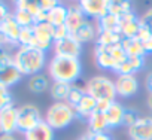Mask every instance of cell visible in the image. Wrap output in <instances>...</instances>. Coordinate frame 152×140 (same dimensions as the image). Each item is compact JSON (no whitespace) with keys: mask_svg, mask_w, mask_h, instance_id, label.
Masks as SVG:
<instances>
[{"mask_svg":"<svg viewBox=\"0 0 152 140\" xmlns=\"http://www.w3.org/2000/svg\"><path fill=\"white\" fill-rule=\"evenodd\" d=\"M48 75L52 82H64L73 85L82 75V63L79 58L54 55L48 63Z\"/></svg>","mask_w":152,"mask_h":140,"instance_id":"1","label":"cell"},{"mask_svg":"<svg viewBox=\"0 0 152 140\" xmlns=\"http://www.w3.org/2000/svg\"><path fill=\"white\" fill-rule=\"evenodd\" d=\"M14 61L23 76L40 75L46 66V52H42L36 48H17L14 51Z\"/></svg>","mask_w":152,"mask_h":140,"instance_id":"2","label":"cell"},{"mask_svg":"<svg viewBox=\"0 0 152 140\" xmlns=\"http://www.w3.org/2000/svg\"><path fill=\"white\" fill-rule=\"evenodd\" d=\"M75 119H76L75 109L67 101H54L48 107L43 116V121L55 131L67 128Z\"/></svg>","mask_w":152,"mask_h":140,"instance_id":"3","label":"cell"},{"mask_svg":"<svg viewBox=\"0 0 152 140\" xmlns=\"http://www.w3.org/2000/svg\"><path fill=\"white\" fill-rule=\"evenodd\" d=\"M87 94L94 97L97 101H116V88H115V81L104 75H99L91 78L87 85H85Z\"/></svg>","mask_w":152,"mask_h":140,"instance_id":"4","label":"cell"},{"mask_svg":"<svg viewBox=\"0 0 152 140\" xmlns=\"http://www.w3.org/2000/svg\"><path fill=\"white\" fill-rule=\"evenodd\" d=\"M40 122H43V116L36 104L26 103L18 107V133L26 134Z\"/></svg>","mask_w":152,"mask_h":140,"instance_id":"5","label":"cell"},{"mask_svg":"<svg viewBox=\"0 0 152 140\" xmlns=\"http://www.w3.org/2000/svg\"><path fill=\"white\" fill-rule=\"evenodd\" d=\"M54 46V36H52V26L49 23H39L34 24V40L33 46L42 52H48Z\"/></svg>","mask_w":152,"mask_h":140,"instance_id":"6","label":"cell"},{"mask_svg":"<svg viewBox=\"0 0 152 140\" xmlns=\"http://www.w3.org/2000/svg\"><path fill=\"white\" fill-rule=\"evenodd\" d=\"M21 79H23V75L14 61V55L0 63V85L11 88V87L20 84Z\"/></svg>","mask_w":152,"mask_h":140,"instance_id":"7","label":"cell"},{"mask_svg":"<svg viewBox=\"0 0 152 140\" xmlns=\"http://www.w3.org/2000/svg\"><path fill=\"white\" fill-rule=\"evenodd\" d=\"M54 55L58 57H70V58H79L82 52V45L76 40L72 34L66 36L64 39L55 40L52 46Z\"/></svg>","mask_w":152,"mask_h":140,"instance_id":"8","label":"cell"},{"mask_svg":"<svg viewBox=\"0 0 152 140\" xmlns=\"http://www.w3.org/2000/svg\"><path fill=\"white\" fill-rule=\"evenodd\" d=\"M18 131V107L15 104L0 110V134L14 136Z\"/></svg>","mask_w":152,"mask_h":140,"instance_id":"9","label":"cell"},{"mask_svg":"<svg viewBox=\"0 0 152 140\" xmlns=\"http://www.w3.org/2000/svg\"><path fill=\"white\" fill-rule=\"evenodd\" d=\"M109 2L110 0H81L79 6L87 18L99 21L109 14Z\"/></svg>","mask_w":152,"mask_h":140,"instance_id":"10","label":"cell"},{"mask_svg":"<svg viewBox=\"0 0 152 140\" xmlns=\"http://www.w3.org/2000/svg\"><path fill=\"white\" fill-rule=\"evenodd\" d=\"M127 133L130 140H152V116H140Z\"/></svg>","mask_w":152,"mask_h":140,"instance_id":"11","label":"cell"},{"mask_svg":"<svg viewBox=\"0 0 152 140\" xmlns=\"http://www.w3.org/2000/svg\"><path fill=\"white\" fill-rule=\"evenodd\" d=\"M116 94L121 98H130L139 91V79L136 75H121L115 79Z\"/></svg>","mask_w":152,"mask_h":140,"instance_id":"12","label":"cell"},{"mask_svg":"<svg viewBox=\"0 0 152 140\" xmlns=\"http://www.w3.org/2000/svg\"><path fill=\"white\" fill-rule=\"evenodd\" d=\"M140 26H142L140 17L136 15L134 11L119 17V31H121L124 39H134V37H137Z\"/></svg>","mask_w":152,"mask_h":140,"instance_id":"13","label":"cell"},{"mask_svg":"<svg viewBox=\"0 0 152 140\" xmlns=\"http://www.w3.org/2000/svg\"><path fill=\"white\" fill-rule=\"evenodd\" d=\"M118 46V45H116ZM113 48L115 46H110V48H104V46H94V58H96V63L97 66L102 69V70H109V72H116L118 69V63L113 57Z\"/></svg>","mask_w":152,"mask_h":140,"instance_id":"14","label":"cell"},{"mask_svg":"<svg viewBox=\"0 0 152 140\" xmlns=\"http://www.w3.org/2000/svg\"><path fill=\"white\" fill-rule=\"evenodd\" d=\"M85 21H87V17H85V14L82 12L79 3H75V5H70V6H69L67 20H66V24H64V26H66V28L69 30L70 34H73Z\"/></svg>","mask_w":152,"mask_h":140,"instance_id":"15","label":"cell"},{"mask_svg":"<svg viewBox=\"0 0 152 140\" xmlns=\"http://www.w3.org/2000/svg\"><path fill=\"white\" fill-rule=\"evenodd\" d=\"M0 31H2L8 39L9 42L12 43V46L17 49L18 48V39H20V33H21V27L20 24L15 21L14 15L11 14L2 24H0Z\"/></svg>","mask_w":152,"mask_h":140,"instance_id":"16","label":"cell"},{"mask_svg":"<svg viewBox=\"0 0 152 140\" xmlns=\"http://www.w3.org/2000/svg\"><path fill=\"white\" fill-rule=\"evenodd\" d=\"M75 113H76V119H84L88 121V118L94 113V110L97 109V100L94 97H91L90 94H85L82 97V100L76 104L75 107Z\"/></svg>","mask_w":152,"mask_h":140,"instance_id":"17","label":"cell"},{"mask_svg":"<svg viewBox=\"0 0 152 140\" xmlns=\"http://www.w3.org/2000/svg\"><path fill=\"white\" fill-rule=\"evenodd\" d=\"M124 112H125V107H124L118 100L113 101V103H110V106L104 110V116H106V122H107L109 130L122 125Z\"/></svg>","mask_w":152,"mask_h":140,"instance_id":"18","label":"cell"},{"mask_svg":"<svg viewBox=\"0 0 152 140\" xmlns=\"http://www.w3.org/2000/svg\"><path fill=\"white\" fill-rule=\"evenodd\" d=\"M97 34H99L97 26L93 24L90 20H87L72 36L82 45V43H88V42H91V40H96V39H97Z\"/></svg>","mask_w":152,"mask_h":140,"instance_id":"19","label":"cell"},{"mask_svg":"<svg viewBox=\"0 0 152 140\" xmlns=\"http://www.w3.org/2000/svg\"><path fill=\"white\" fill-rule=\"evenodd\" d=\"M24 140H55V130H52L45 121L24 134Z\"/></svg>","mask_w":152,"mask_h":140,"instance_id":"20","label":"cell"},{"mask_svg":"<svg viewBox=\"0 0 152 140\" xmlns=\"http://www.w3.org/2000/svg\"><path fill=\"white\" fill-rule=\"evenodd\" d=\"M145 66V58L143 57H127V60L118 67L116 70V75H136L139 73L140 70Z\"/></svg>","mask_w":152,"mask_h":140,"instance_id":"21","label":"cell"},{"mask_svg":"<svg viewBox=\"0 0 152 140\" xmlns=\"http://www.w3.org/2000/svg\"><path fill=\"white\" fill-rule=\"evenodd\" d=\"M27 87H28V91L33 94H43L45 91H49L51 82L46 75L40 73V75H34V76L28 78Z\"/></svg>","mask_w":152,"mask_h":140,"instance_id":"22","label":"cell"},{"mask_svg":"<svg viewBox=\"0 0 152 140\" xmlns=\"http://www.w3.org/2000/svg\"><path fill=\"white\" fill-rule=\"evenodd\" d=\"M88 131L90 133H104L109 131L107 122H106V116L103 110H94V113L88 118Z\"/></svg>","mask_w":152,"mask_h":140,"instance_id":"23","label":"cell"},{"mask_svg":"<svg viewBox=\"0 0 152 140\" xmlns=\"http://www.w3.org/2000/svg\"><path fill=\"white\" fill-rule=\"evenodd\" d=\"M122 34L119 31H100L97 34L96 39V45L97 46H104V48H110V46H116L122 43Z\"/></svg>","mask_w":152,"mask_h":140,"instance_id":"24","label":"cell"},{"mask_svg":"<svg viewBox=\"0 0 152 140\" xmlns=\"http://www.w3.org/2000/svg\"><path fill=\"white\" fill-rule=\"evenodd\" d=\"M122 49L128 57H146V49L145 45L139 39H122Z\"/></svg>","mask_w":152,"mask_h":140,"instance_id":"25","label":"cell"},{"mask_svg":"<svg viewBox=\"0 0 152 140\" xmlns=\"http://www.w3.org/2000/svg\"><path fill=\"white\" fill-rule=\"evenodd\" d=\"M67 12H69V6H66L60 2L52 11L48 12V23L54 27L55 26H64L66 20H67Z\"/></svg>","mask_w":152,"mask_h":140,"instance_id":"26","label":"cell"},{"mask_svg":"<svg viewBox=\"0 0 152 140\" xmlns=\"http://www.w3.org/2000/svg\"><path fill=\"white\" fill-rule=\"evenodd\" d=\"M72 85L64 82H52L49 88V96L54 98V101H67L70 94Z\"/></svg>","mask_w":152,"mask_h":140,"instance_id":"27","label":"cell"},{"mask_svg":"<svg viewBox=\"0 0 152 140\" xmlns=\"http://www.w3.org/2000/svg\"><path fill=\"white\" fill-rule=\"evenodd\" d=\"M96 26H97L99 33L100 31H119V18L112 14H107L99 21H96Z\"/></svg>","mask_w":152,"mask_h":140,"instance_id":"28","label":"cell"},{"mask_svg":"<svg viewBox=\"0 0 152 140\" xmlns=\"http://www.w3.org/2000/svg\"><path fill=\"white\" fill-rule=\"evenodd\" d=\"M131 11H133V8L128 0H110L109 2V14H112L118 18Z\"/></svg>","mask_w":152,"mask_h":140,"instance_id":"29","label":"cell"},{"mask_svg":"<svg viewBox=\"0 0 152 140\" xmlns=\"http://www.w3.org/2000/svg\"><path fill=\"white\" fill-rule=\"evenodd\" d=\"M12 15H14L15 21L20 24V27H21V28L33 27V26L36 24V18H34L31 14H28L27 11H23V9H14Z\"/></svg>","mask_w":152,"mask_h":140,"instance_id":"30","label":"cell"},{"mask_svg":"<svg viewBox=\"0 0 152 140\" xmlns=\"http://www.w3.org/2000/svg\"><path fill=\"white\" fill-rule=\"evenodd\" d=\"M15 9H23V11H27L28 14H31L34 18L39 15V12L42 11L40 9V5L39 2H34V0H17L15 2Z\"/></svg>","mask_w":152,"mask_h":140,"instance_id":"31","label":"cell"},{"mask_svg":"<svg viewBox=\"0 0 152 140\" xmlns=\"http://www.w3.org/2000/svg\"><path fill=\"white\" fill-rule=\"evenodd\" d=\"M33 40H34V26L33 27H26L21 28L20 33V39H18V48H31L33 46Z\"/></svg>","mask_w":152,"mask_h":140,"instance_id":"32","label":"cell"},{"mask_svg":"<svg viewBox=\"0 0 152 140\" xmlns=\"http://www.w3.org/2000/svg\"><path fill=\"white\" fill-rule=\"evenodd\" d=\"M87 94V91H85V88H81V87H76V85H72V90H70V94H69V98H67V103L72 106V107H75L76 104H78L81 100H82V97Z\"/></svg>","mask_w":152,"mask_h":140,"instance_id":"33","label":"cell"},{"mask_svg":"<svg viewBox=\"0 0 152 140\" xmlns=\"http://www.w3.org/2000/svg\"><path fill=\"white\" fill-rule=\"evenodd\" d=\"M14 104V96L9 88L0 85V110H3Z\"/></svg>","mask_w":152,"mask_h":140,"instance_id":"34","label":"cell"},{"mask_svg":"<svg viewBox=\"0 0 152 140\" xmlns=\"http://www.w3.org/2000/svg\"><path fill=\"white\" fill-rule=\"evenodd\" d=\"M140 118V115L137 113L136 109H127L125 107V112H124V119H122V125H125L127 128L131 127L137 119Z\"/></svg>","mask_w":152,"mask_h":140,"instance_id":"35","label":"cell"},{"mask_svg":"<svg viewBox=\"0 0 152 140\" xmlns=\"http://www.w3.org/2000/svg\"><path fill=\"white\" fill-rule=\"evenodd\" d=\"M69 30L66 28V26H52V36H54V42L55 40H60V39H64L66 36H69Z\"/></svg>","mask_w":152,"mask_h":140,"instance_id":"36","label":"cell"},{"mask_svg":"<svg viewBox=\"0 0 152 140\" xmlns=\"http://www.w3.org/2000/svg\"><path fill=\"white\" fill-rule=\"evenodd\" d=\"M140 21H142V24H143L146 28H149V30L152 31V8H149V9L140 17Z\"/></svg>","mask_w":152,"mask_h":140,"instance_id":"37","label":"cell"},{"mask_svg":"<svg viewBox=\"0 0 152 140\" xmlns=\"http://www.w3.org/2000/svg\"><path fill=\"white\" fill-rule=\"evenodd\" d=\"M58 3H60L58 0H40V2H39L40 9H42V11H45V12L52 11V9H54V8H55Z\"/></svg>","mask_w":152,"mask_h":140,"instance_id":"38","label":"cell"},{"mask_svg":"<svg viewBox=\"0 0 152 140\" xmlns=\"http://www.w3.org/2000/svg\"><path fill=\"white\" fill-rule=\"evenodd\" d=\"M11 14L12 12L9 11V6L6 3H3V2H0V23H3Z\"/></svg>","mask_w":152,"mask_h":140,"instance_id":"39","label":"cell"},{"mask_svg":"<svg viewBox=\"0 0 152 140\" xmlns=\"http://www.w3.org/2000/svg\"><path fill=\"white\" fill-rule=\"evenodd\" d=\"M0 48H8V49H11V48H14L12 46V43L9 42V39L0 31Z\"/></svg>","mask_w":152,"mask_h":140,"instance_id":"40","label":"cell"},{"mask_svg":"<svg viewBox=\"0 0 152 140\" xmlns=\"http://www.w3.org/2000/svg\"><path fill=\"white\" fill-rule=\"evenodd\" d=\"M12 55H14V52H11V49H8V48H0V63L5 61V60H8V58H11Z\"/></svg>","mask_w":152,"mask_h":140,"instance_id":"41","label":"cell"},{"mask_svg":"<svg viewBox=\"0 0 152 140\" xmlns=\"http://www.w3.org/2000/svg\"><path fill=\"white\" fill-rule=\"evenodd\" d=\"M145 84H146V88H148V91H149V94H152V72L146 76V81H145Z\"/></svg>","mask_w":152,"mask_h":140,"instance_id":"42","label":"cell"},{"mask_svg":"<svg viewBox=\"0 0 152 140\" xmlns=\"http://www.w3.org/2000/svg\"><path fill=\"white\" fill-rule=\"evenodd\" d=\"M145 45V49H146V54H152V36L143 43Z\"/></svg>","mask_w":152,"mask_h":140,"instance_id":"43","label":"cell"},{"mask_svg":"<svg viewBox=\"0 0 152 140\" xmlns=\"http://www.w3.org/2000/svg\"><path fill=\"white\" fill-rule=\"evenodd\" d=\"M78 140H93V134H91L90 131H87V133H85V134H82Z\"/></svg>","mask_w":152,"mask_h":140,"instance_id":"44","label":"cell"},{"mask_svg":"<svg viewBox=\"0 0 152 140\" xmlns=\"http://www.w3.org/2000/svg\"><path fill=\"white\" fill-rule=\"evenodd\" d=\"M0 140H17L15 136H0Z\"/></svg>","mask_w":152,"mask_h":140,"instance_id":"45","label":"cell"},{"mask_svg":"<svg viewBox=\"0 0 152 140\" xmlns=\"http://www.w3.org/2000/svg\"><path fill=\"white\" fill-rule=\"evenodd\" d=\"M148 107H149V110L152 112V94H149V97H148Z\"/></svg>","mask_w":152,"mask_h":140,"instance_id":"46","label":"cell"},{"mask_svg":"<svg viewBox=\"0 0 152 140\" xmlns=\"http://www.w3.org/2000/svg\"><path fill=\"white\" fill-rule=\"evenodd\" d=\"M0 24H2V23H0Z\"/></svg>","mask_w":152,"mask_h":140,"instance_id":"47","label":"cell"}]
</instances>
